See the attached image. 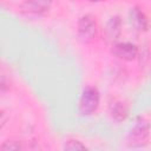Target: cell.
<instances>
[{
	"mask_svg": "<svg viewBox=\"0 0 151 151\" xmlns=\"http://www.w3.org/2000/svg\"><path fill=\"white\" fill-rule=\"evenodd\" d=\"M99 105V92L94 87H86L79 99L78 111L83 116L93 113Z\"/></svg>",
	"mask_w": 151,
	"mask_h": 151,
	"instance_id": "2",
	"label": "cell"
},
{
	"mask_svg": "<svg viewBox=\"0 0 151 151\" xmlns=\"http://www.w3.org/2000/svg\"><path fill=\"white\" fill-rule=\"evenodd\" d=\"M66 150H85L86 146L83 145L79 140H68L65 146H64Z\"/></svg>",
	"mask_w": 151,
	"mask_h": 151,
	"instance_id": "9",
	"label": "cell"
},
{
	"mask_svg": "<svg viewBox=\"0 0 151 151\" xmlns=\"http://www.w3.org/2000/svg\"><path fill=\"white\" fill-rule=\"evenodd\" d=\"M120 28H122V21L119 19V17H112L105 26V34H106L107 40H110V41L117 40L120 34V31H122Z\"/></svg>",
	"mask_w": 151,
	"mask_h": 151,
	"instance_id": "7",
	"label": "cell"
},
{
	"mask_svg": "<svg viewBox=\"0 0 151 151\" xmlns=\"http://www.w3.org/2000/svg\"><path fill=\"white\" fill-rule=\"evenodd\" d=\"M150 136V124L142 117L137 118L134 124L132 125L129 137L127 144L131 147H142L147 143Z\"/></svg>",
	"mask_w": 151,
	"mask_h": 151,
	"instance_id": "1",
	"label": "cell"
},
{
	"mask_svg": "<svg viewBox=\"0 0 151 151\" xmlns=\"http://www.w3.org/2000/svg\"><path fill=\"white\" fill-rule=\"evenodd\" d=\"M93 1H94V0H93Z\"/></svg>",
	"mask_w": 151,
	"mask_h": 151,
	"instance_id": "10",
	"label": "cell"
},
{
	"mask_svg": "<svg viewBox=\"0 0 151 151\" xmlns=\"http://www.w3.org/2000/svg\"><path fill=\"white\" fill-rule=\"evenodd\" d=\"M130 24L132 25V27L137 31H145L147 28V19L145 17V14L137 7L131 8L130 14Z\"/></svg>",
	"mask_w": 151,
	"mask_h": 151,
	"instance_id": "5",
	"label": "cell"
},
{
	"mask_svg": "<svg viewBox=\"0 0 151 151\" xmlns=\"http://www.w3.org/2000/svg\"><path fill=\"white\" fill-rule=\"evenodd\" d=\"M53 0H26L22 5V8L28 13L40 14L47 11Z\"/></svg>",
	"mask_w": 151,
	"mask_h": 151,
	"instance_id": "6",
	"label": "cell"
},
{
	"mask_svg": "<svg viewBox=\"0 0 151 151\" xmlns=\"http://www.w3.org/2000/svg\"><path fill=\"white\" fill-rule=\"evenodd\" d=\"M78 37L83 42H90L96 38L97 25L92 17L84 15L78 21Z\"/></svg>",
	"mask_w": 151,
	"mask_h": 151,
	"instance_id": "3",
	"label": "cell"
},
{
	"mask_svg": "<svg viewBox=\"0 0 151 151\" xmlns=\"http://www.w3.org/2000/svg\"><path fill=\"white\" fill-rule=\"evenodd\" d=\"M127 109L126 106L123 104V103H114L110 106V113H111V117L117 120V122H120V120H124L126 117H127Z\"/></svg>",
	"mask_w": 151,
	"mask_h": 151,
	"instance_id": "8",
	"label": "cell"
},
{
	"mask_svg": "<svg viewBox=\"0 0 151 151\" xmlns=\"http://www.w3.org/2000/svg\"><path fill=\"white\" fill-rule=\"evenodd\" d=\"M112 53L123 60H132L138 54V48L131 42H119L113 46Z\"/></svg>",
	"mask_w": 151,
	"mask_h": 151,
	"instance_id": "4",
	"label": "cell"
}]
</instances>
